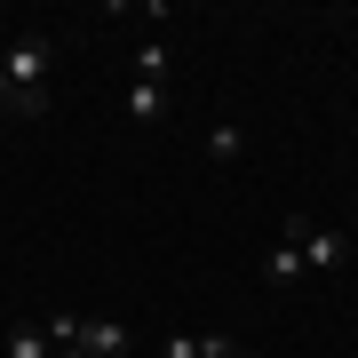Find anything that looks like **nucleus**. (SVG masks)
I'll list each match as a JSON object with an SVG mask.
<instances>
[{
  "label": "nucleus",
  "instance_id": "nucleus-1",
  "mask_svg": "<svg viewBox=\"0 0 358 358\" xmlns=\"http://www.w3.org/2000/svg\"><path fill=\"white\" fill-rule=\"evenodd\" d=\"M48 72H56V40L48 32H16L8 48H0V80H8V112L16 120L48 112Z\"/></svg>",
  "mask_w": 358,
  "mask_h": 358
},
{
  "label": "nucleus",
  "instance_id": "nucleus-2",
  "mask_svg": "<svg viewBox=\"0 0 358 358\" xmlns=\"http://www.w3.org/2000/svg\"><path fill=\"white\" fill-rule=\"evenodd\" d=\"M303 279H334V271L350 263V231H334V223H303Z\"/></svg>",
  "mask_w": 358,
  "mask_h": 358
},
{
  "label": "nucleus",
  "instance_id": "nucleus-3",
  "mask_svg": "<svg viewBox=\"0 0 358 358\" xmlns=\"http://www.w3.org/2000/svg\"><path fill=\"white\" fill-rule=\"evenodd\" d=\"M303 223H310V215H287V223H279V247L263 255V287H294V279H303V247H294Z\"/></svg>",
  "mask_w": 358,
  "mask_h": 358
},
{
  "label": "nucleus",
  "instance_id": "nucleus-4",
  "mask_svg": "<svg viewBox=\"0 0 358 358\" xmlns=\"http://www.w3.org/2000/svg\"><path fill=\"white\" fill-rule=\"evenodd\" d=\"M128 120H136V128H159V120H167V80H136V88H128Z\"/></svg>",
  "mask_w": 358,
  "mask_h": 358
},
{
  "label": "nucleus",
  "instance_id": "nucleus-5",
  "mask_svg": "<svg viewBox=\"0 0 358 358\" xmlns=\"http://www.w3.org/2000/svg\"><path fill=\"white\" fill-rule=\"evenodd\" d=\"M80 350H88V358H120V350H128V327H120V319H88V327H80Z\"/></svg>",
  "mask_w": 358,
  "mask_h": 358
},
{
  "label": "nucleus",
  "instance_id": "nucleus-6",
  "mask_svg": "<svg viewBox=\"0 0 358 358\" xmlns=\"http://www.w3.org/2000/svg\"><path fill=\"white\" fill-rule=\"evenodd\" d=\"M247 152V136H239V120H215V128H207V159H215V167H231V159H239Z\"/></svg>",
  "mask_w": 358,
  "mask_h": 358
},
{
  "label": "nucleus",
  "instance_id": "nucleus-7",
  "mask_svg": "<svg viewBox=\"0 0 358 358\" xmlns=\"http://www.w3.org/2000/svg\"><path fill=\"white\" fill-rule=\"evenodd\" d=\"M8 358H56L48 327H8Z\"/></svg>",
  "mask_w": 358,
  "mask_h": 358
},
{
  "label": "nucleus",
  "instance_id": "nucleus-8",
  "mask_svg": "<svg viewBox=\"0 0 358 358\" xmlns=\"http://www.w3.org/2000/svg\"><path fill=\"white\" fill-rule=\"evenodd\" d=\"M40 327H48V343H56V350H72V343H80V327H88V319H80V310H56V319H40Z\"/></svg>",
  "mask_w": 358,
  "mask_h": 358
},
{
  "label": "nucleus",
  "instance_id": "nucleus-9",
  "mask_svg": "<svg viewBox=\"0 0 358 358\" xmlns=\"http://www.w3.org/2000/svg\"><path fill=\"white\" fill-rule=\"evenodd\" d=\"M136 80H167V40H143L136 48Z\"/></svg>",
  "mask_w": 358,
  "mask_h": 358
},
{
  "label": "nucleus",
  "instance_id": "nucleus-10",
  "mask_svg": "<svg viewBox=\"0 0 358 358\" xmlns=\"http://www.w3.org/2000/svg\"><path fill=\"white\" fill-rule=\"evenodd\" d=\"M159 358H199V334H167V343H159Z\"/></svg>",
  "mask_w": 358,
  "mask_h": 358
},
{
  "label": "nucleus",
  "instance_id": "nucleus-11",
  "mask_svg": "<svg viewBox=\"0 0 358 358\" xmlns=\"http://www.w3.org/2000/svg\"><path fill=\"white\" fill-rule=\"evenodd\" d=\"M223 358H263V350H239V343H231V350H223Z\"/></svg>",
  "mask_w": 358,
  "mask_h": 358
},
{
  "label": "nucleus",
  "instance_id": "nucleus-12",
  "mask_svg": "<svg viewBox=\"0 0 358 358\" xmlns=\"http://www.w3.org/2000/svg\"><path fill=\"white\" fill-rule=\"evenodd\" d=\"M56 358H88V350H80V343H72V350H56Z\"/></svg>",
  "mask_w": 358,
  "mask_h": 358
},
{
  "label": "nucleus",
  "instance_id": "nucleus-13",
  "mask_svg": "<svg viewBox=\"0 0 358 358\" xmlns=\"http://www.w3.org/2000/svg\"><path fill=\"white\" fill-rule=\"evenodd\" d=\"M0 112H8V80H0Z\"/></svg>",
  "mask_w": 358,
  "mask_h": 358
}]
</instances>
